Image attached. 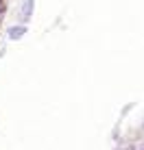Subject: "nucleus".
I'll return each instance as SVG.
<instances>
[{
  "mask_svg": "<svg viewBox=\"0 0 144 150\" xmlns=\"http://www.w3.org/2000/svg\"><path fill=\"white\" fill-rule=\"evenodd\" d=\"M22 33H24L22 28H11V37H20Z\"/></svg>",
  "mask_w": 144,
  "mask_h": 150,
  "instance_id": "1",
  "label": "nucleus"
}]
</instances>
